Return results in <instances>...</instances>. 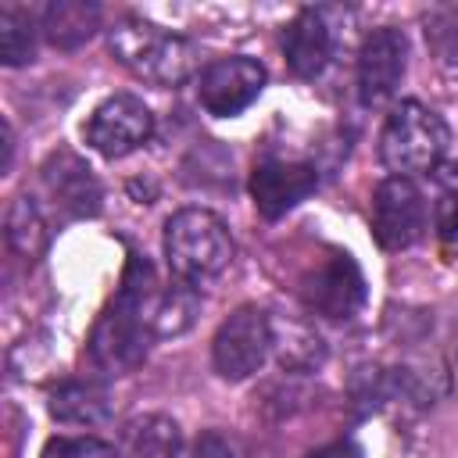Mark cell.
<instances>
[{"label":"cell","mask_w":458,"mask_h":458,"mask_svg":"<svg viewBox=\"0 0 458 458\" xmlns=\"http://www.w3.org/2000/svg\"><path fill=\"white\" fill-rule=\"evenodd\" d=\"M154 268L143 258H132L122 279V290L104 308L89 336V358L104 372H129L147 358L154 329L147 322V297L154 293Z\"/></svg>","instance_id":"6da1fadb"},{"label":"cell","mask_w":458,"mask_h":458,"mask_svg":"<svg viewBox=\"0 0 458 458\" xmlns=\"http://www.w3.org/2000/svg\"><path fill=\"white\" fill-rule=\"evenodd\" d=\"M111 54L125 64L136 79L154 86H179L193 75L197 50L190 39L147 21V18H122L107 32Z\"/></svg>","instance_id":"7a4b0ae2"},{"label":"cell","mask_w":458,"mask_h":458,"mask_svg":"<svg viewBox=\"0 0 458 458\" xmlns=\"http://www.w3.org/2000/svg\"><path fill=\"white\" fill-rule=\"evenodd\" d=\"M165 258L179 283L200 286L233 261V236L208 208H182L165 222Z\"/></svg>","instance_id":"3957f363"},{"label":"cell","mask_w":458,"mask_h":458,"mask_svg":"<svg viewBox=\"0 0 458 458\" xmlns=\"http://www.w3.org/2000/svg\"><path fill=\"white\" fill-rule=\"evenodd\" d=\"M447 125L444 118L419 104V100H404L390 111L383 132H379V161L401 175V179H411L419 172H433L447 150Z\"/></svg>","instance_id":"277c9868"},{"label":"cell","mask_w":458,"mask_h":458,"mask_svg":"<svg viewBox=\"0 0 458 458\" xmlns=\"http://www.w3.org/2000/svg\"><path fill=\"white\" fill-rule=\"evenodd\" d=\"M272 351V318L254 308L243 304L236 308L215 333L211 340V358H215V372L222 379H247L254 376L265 358Z\"/></svg>","instance_id":"5b68a950"},{"label":"cell","mask_w":458,"mask_h":458,"mask_svg":"<svg viewBox=\"0 0 458 458\" xmlns=\"http://www.w3.org/2000/svg\"><path fill=\"white\" fill-rule=\"evenodd\" d=\"M426 229V200L411 179L390 175L372 197V236L383 250L411 247Z\"/></svg>","instance_id":"8992f818"},{"label":"cell","mask_w":458,"mask_h":458,"mask_svg":"<svg viewBox=\"0 0 458 458\" xmlns=\"http://www.w3.org/2000/svg\"><path fill=\"white\" fill-rule=\"evenodd\" d=\"M86 143L104 154V157H125L136 147H143L154 132V114L147 111L143 100L129 97V93H114L107 97L86 122Z\"/></svg>","instance_id":"52a82bcc"},{"label":"cell","mask_w":458,"mask_h":458,"mask_svg":"<svg viewBox=\"0 0 458 458\" xmlns=\"http://www.w3.org/2000/svg\"><path fill=\"white\" fill-rule=\"evenodd\" d=\"M265 79H268L265 64H258L254 57H222L200 72L197 100L208 114L233 118L258 100V93L265 89Z\"/></svg>","instance_id":"ba28073f"},{"label":"cell","mask_w":458,"mask_h":458,"mask_svg":"<svg viewBox=\"0 0 458 458\" xmlns=\"http://www.w3.org/2000/svg\"><path fill=\"white\" fill-rule=\"evenodd\" d=\"M404 64H408V39L401 29H372L358 50V97L365 107H383L401 79H404Z\"/></svg>","instance_id":"9c48e42d"},{"label":"cell","mask_w":458,"mask_h":458,"mask_svg":"<svg viewBox=\"0 0 458 458\" xmlns=\"http://www.w3.org/2000/svg\"><path fill=\"white\" fill-rule=\"evenodd\" d=\"M301 297L315 315L351 318L365 301V276L351 254L336 250L301 279Z\"/></svg>","instance_id":"30bf717a"},{"label":"cell","mask_w":458,"mask_h":458,"mask_svg":"<svg viewBox=\"0 0 458 458\" xmlns=\"http://www.w3.org/2000/svg\"><path fill=\"white\" fill-rule=\"evenodd\" d=\"M315 186H318V172L315 165H304V161L268 157L250 172V197L265 218H283L308 193H315Z\"/></svg>","instance_id":"8fae6325"},{"label":"cell","mask_w":458,"mask_h":458,"mask_svg":"<svg viewBox=\"0 0 458 458\" xmlns=\"http://www.w3.org/2000/svg\"><path fill=\"white\" fill-rule=\"evenodd\" d=\"M43 186L68 218H93L100 211V182L72 150H57L43 161Z\"/></svg>","instance_id":"7c38bea8"},{"label":"cell","mask_w":458,"mask_h":458,"mask_svg":"<svg viewBox=\"0 0 458 458\" xmlns=\"http://www.w3.org/2000/svg\"><path fill=\"white\" fill-rule=\"evenodd\" d=\"M333 54V36L329 25L318 11H301L286 29H283V57L297 79H315L329 64Z\"/></svg>","instance_id":"4fadbf2b"},{"label":"cell","mask_w":458,"mask_h":458,"mask_svg":"<svg viewBox=\"0 0 458 458\" xmlns=\"http://www.w3.org/2000/svg\"><path fill=\"white\" fill-rule=\"evenodd\" d=\"M100 29V7L89 0H57L43 7V36L57 50L82 47Z\"/></svg>","instance_id":"5bb4252c"},{"label":"cell","mask_w":458,"mask_h":458,"mask_svg":"<svg viewBox=\"0 0 458 458\" xmlns=\"http://www.w3.org/2000/svg\"><path fill=\"white\" fill-rule=\"evenodd\" d=\"M197 318V286L179 283L175 286H154V293L147 297V322L157 336H179L193 326Z\"/></svg>","instance_id":"9a60e30c"},{"label":"cell","mask_w":458,"mask_h":458,"mask_svg":"<svg viewBox=\"0 0 458 458\" xmlns=\"http://www.w3.org/2000/svg\"><path fill=\"white\" fill-rule=\"evenodd\" d=\"M111 411V401H107V390L100 383H64L50 394V415L57 422H68V426H97L104 422Z\"/></svg>","instance_id":"2e32d148"},{"label":"cell","mask_w":458,"mask_h":458,"mask_svg":"<svg viewBox=\"0 0 458 458\" xmlns=\"http://www.w3.org/2000/svg\"><path fill=\"white\" fill-rule=\"evenodd\" d=\"M182 433L168 415H140L125 426V451L129 458H179Z\"/></svg>","instance_id":"e0dca14e"},{"label":"cell","mask_w":458,"mask_h":458,"mask_svg":"<svg viewBox=\"0 0 458 458\" xmlns=\"http://www.w3.org/2000/svg\"><path fill=\"white\" fill-rule=\"evenodd\" d=\"M7 243L25 258V261H36L47 243H50V229L43 222V211L32 197H18L7 211Z\"/></svg>","instance_id":"ac0fdd59"},{"label":"cell","mask_w":458,"mask_h":458,"mask_svg":"<svg viewBox=\"0 0 458 458\" xmlns=\"http://www.w3.org/2000/svg\"><path fill=\"white\" fill-rule=\"evenodd\" d=\"M36 54V25L29 18V11L4 4L0 7V61L4 64H25Z\"/></svg>","instance_id":"d6986e66"},{"label":"cell","mask_w":458,"mask_h":458,"mask_svg":"<svg viewBox=\"0 0 458 458\" xmlns=\"http://www.w3.org/2000/svg\"><path fill=\"white\" fill-rule=\"evenodd\" d=\"M426 43L437 57V64L458 72V4H437L422 14Z\"/></svg>","instance_id":"ffe728a7"},{"label":"cell","mask_w":458,"mask_h":458,"mask_svg":"<svg viewBox=\"0 0 458 458\" xmlns=\"http://www.w3.org/2000/svg\"><path fill=\"white\" fill-rule=\"evenodd\" d=\"M43 458H118V451L97 437H54L47 440Z\"/></svg>","instance_id":"44dd1931"},{"label":"cell","mask_w":458,"mask_h":458,"mask_svg":"<svg viewBox=\"0 0 458 458\" xmlns=\"http://www.w3.org/2000/svg\"><path fill=\"white\" fill-rule=\"evenodd\" d=\"M279 354H283L286 365H304L308 369V365L322 361V340L315 333H308L304 326H290L286 329V344H279Z\"/></svg>","instance_id":"7402d4cb"},{"label":"cell","mask_w":458,"mask_h":458,"mask_svg":"<svg viewBox=\"0 0 458 458\" xmlns=\"http://www.w3.org/2000/svg\"><path fill=\"white\" fill-rule=\"evenodd\" d=\"M433 222H437V236L447 247H458V190H440L433 204Z\"/></svg>","instance_id":"603a6c76"},{"label":"cell","mask_w":458,"mask_h":458,"mask_svg":"<svg viewBox=\"0 0 458 458\" xmlns=\"http://www.w3.org/2000/svg\"><path fill=\"white\" fill-rule=\"evenodd\" d=\"M193 458H236V451H233V444H229L222 433L208 429V433L197 437V444H193Z\"/></svg>","instance_id":"cb8c5ba5"},{"label":"cell","mask_w":458,"mask_h":458,"mask_svg":"<svg viewBox=\"0 0 458 458\" xmlns=\"http://www.w3.org/2000/svg\"><path fill=\"white\" fill-rule=\"evenodd\" d=\"M308 458H361V451H358V444H351V440H333V444L311 451Z\"/></svg>","instance_id":"d4e9b609"},{"label":"cell","mask_w":458,"mask_h":458,"mask_svg":"<svg viewBox=\"0 0 458 458\" xmlns=\"http://www.w3.org/2000/svg\"><path fill=\"white\" fill-rule=\"evenodd\" d=\"M0 147H4L0 172L7 175V172H11V161H14V132H11V122H0Z\"/></svg>","instance_id":"484cf974"}]
</instances>
